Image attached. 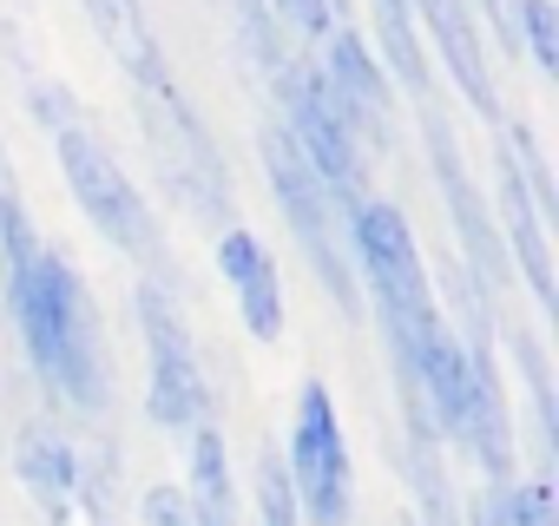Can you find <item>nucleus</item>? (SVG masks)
Returning a JSON list of instances; mask_svg holds the SVG:
<instances>
[{"label":"nucleus","mask_w":559,"mask_h":526,"mask_svg":"<svg viewBox=\"0 0 559 526\" xmlns=\"http://www.w3.org/2000/svg\"><path fill=\"white\" fill-rule=\"evenodd\" d=\"M270 14L297 27V40H323L336 27V0H270Z\"/></svg>","instance_id":"nucleus-22"},{"label":"nucleus","mask_w":559,"mask_h":526,"mask_svg":"<svg viewBox=\"0 0 559 526\" xmlns=\"http://www.w3.org/2000/svg\"><path fill=\"white\" fill-rule=\"evenodd\" d=\"M421 132H428L435 184H441V198H448V217H454V237H461V256H467V277H474L480 290H500V284H507V250H500V230H493V217H487V204H480V191H474L461 152H454V139H448V119H441L435 106H421Z\"/></svg>","instance_id":"nucleus-8"},{"label":"nucleus","mask_w":559,"mask_h":526,"mask_svg":"<svg viewBox=\"0 0 559 526\" xmlns=\"http://www.w3.org/2000/svg\"><path fill=\"white\" fill-rule=\"evenodd\" d=\"M474 526H507V487L487 480V493L474 500Z\"/></svg>","instance_id":"nucleus-26"},{"label":"nucleus","mask_w":559,"mask_h":526,"mask_svg":"<svg viewBox=\"0 0 559 526\" xmlns=\"http://www.w3.org/2000/svg\"><path fill=\"white\" fill-rule=\"evenodd\" d=\"M14 474L21 487L34 493V506L47 513V526H67L73 506H80V454L53 434V428H21L14 434Z\"/></svg>","instance_id":"nucleus-13"},{"label":"nucleus","mask_w":559,"mask_h":526,"mask_svg":"<svg viewBox=\"0 0 559 526\" xmlns=\"http://www.w3.org/2000/svg\"><path fill=\"white\" fill-rule=\"evenodd\" d=\"M507 526H559V513H552V487H546V480H520V487H507Z\"/></svg>","instance_id":"nucleus-23"},{"label":"nucleus","mask_w":559,"mask_h":526,"mask_svg":"<svg viewBox=\"0 0 559 526\" xmlns=\"http://www.w3.org/2000/svg\"><path fill=\"white\" fill-rule=\"evenodd\" d=\"M8 303H14V323H21V343L34 356V369L86 415L106 408V356H99V323H93V303L73 277V263L40 250L27 263V277L8 284Z\"/></svg>","instance_id":"nucleus-2"},{"label":"nucleus","mask_w":559,"mask_h":526,"mask_svg":"<svg viewBox=\"0 0 559 526\" xmlns=\"http://www.w3.org/2000/svg\"><path fill=\"white\" fill-rule=\"evenodd\" d=\"M0 198H14V178H8V152H0Z\"/></svg>","instance_id":"nucleus-27"},{"label":"nucleus","mask_w":559,"mask_h":526,"mask_svg":"<svg viewBox=\"0 0 559 526\" xmlns=\"http://www.w3.org/2000/svg\"><path fill=\"white\" fill-rule=\"evenodd\" d=\"M257 513H263V526H304L297 493H290V474H284V461H276V454L257 461Z\"/></svg>","instance_id":"nucleus-19"},{"label":"nucleus","mask_w":559,"mask_h":526,"mask_svg":"<svg viewBox=\"0 0 559 526\" xmlns=\"http://www.w3.org/2000/svg\"><path fill=\"white\" fill-rule=\"evenodd\" d=\"M493 198H500V224H507V250H513V271L526 277L533 303H539V310H552V303H559V290H552V250H546V217L533 211V198H526V184H520V165H513V152H507V139L493 145Z\"/></svg>","instance_id":"nucleus-10"},{"label":"nucleus","mask_w":559,"mask_h":526,"mask_svg":"<svg viewBox=\"0 0 559 526\" xmlns=\"http://www.w3.org/2000/svg\"><path fill=\"white\" fill-rule=\"evenodd\" d=\"M270 93L284 99V112H290V139H297V152L310 158V171L323 178V191L336 198V204H349V217L369 204V165H362V145L349 139V125H343V112H336V99H330V86H323V73L317 67H284L270 80Z\"/></svg>","instance_id":"nucleus-5"},{"label":"nucleus","mask_w":559,"mask_h":526,"mask_svg":"<svg viewBox=\"0 0 559 526\" xmlns=\"http://www.w3.org/2000/svg\"><path fill=\"white\" fill-rule=\"evenodd\" d=\"M408 8L428 21L454 86L467 93V106L480 119H500V99H493V73H487V53H480V34H474V14H467V0H408Z\"/></svg>","instance_id":"nucleus-12"},{"label":"nucleus","mask_w":559,"mask_h":526,"mask_svg":"<svg viewBox=\"0 0 559 526\" xmlns=\"http://www.w3.org/2000/svg\"><path fill=\"white\" fill-rule=\"evenodd\" d=\"M217 271L237 297V316L257 343H276L284 336V284H276V263L270 250L250 237V230H224L217 237Z\"/></svg>","instance_id":"nucleus-11"},{"label":"nucleus","mask_w":559,"mask_h":526,"mask_svg":"<svg viewBox=\"0 0 559 526\" xmlns=\"http://www.w3.org/2000/svg\"><path fill=\"white\" fill-rule=\"evenodd\" d=\"M480 8H487L493 34H500L507 47H520V0H480Z\"/></svg>","instance_id":"nucleus-25"},{"label":"nucleus","mask_w":559,"mask_h":526,"mask_svg":"<svg viewBox=\"0 0 559 526\" xmlns=\"http://www.w3.org/2000/svg\"><path fill=\"white\" fill-rule=\"evenodd\" d=\"M237 8V27H243V47H250V60L263 67V80H276L290 67V53H284V21L270 14V0H230Z\"/></svg>","instance_id":"nucleus-18"},{"label":"nucleus","mask_w":559,"mask_h":526,"mask_svg":"<svg viewBox=\"0 0 559 526\" xmlns=\"http://www.w3.org/2000/svg\"><path fill=\"white\" fill-rule=\"evenodd\" d=\"M185 461H191V480H185V500L198 513V526H237V480H230V454H224V434L204 421L185 434Z\"/></svg>","instance_id":"nucleus-14"},{"label":"nucleus","mask_w":559,"mask_h":526,"mask_svg":"<svg viewBox=\"0 0 559 526\" xmlns=\"http://www.w3.org/2000/svg\"><path fill=\"white\" fill-rule=\"evenodd\" d=\"M139 330H145V356H152V421L171 434H191L211 421V388L198 369V349L171 310V297L158 284H139Z\"/></svg>","instance_id":"nucleus-7"},{"label":"nucleus","mask_w":559,"mask_h":526,"mask_svg":"<svg viewBox=\"0 0 559 526\" xmlns=\"http://www.w3.org/2000/svg\"><path fill=\"white\" fill-rule=\"evenodd\" d=\"M376 40H382V73H395L421 106H428V60H421V34H415V8L408 0H376Z\"/></svg>","instance_id":"nucleus-15"},{"label":"nucleus","mask_w":559,"mask_h":526,"mask_svg":"<svg viewBox=\"0 0 559 526\" xmlns=\"http://www.w3.org/2000/svg\"><path fill=\"white\" fill-rule=\"evenodd\" d=\"M139 526H198L185 487H145L139 493Z\"/></svg>","instance_id":"nucleus-24"},{"label":"nucleus","mask_w":559,"mask_h":526,"mask_svg":"<svg viewBox=\"0 0 559 526\" xmlns=\"http://www.w3.org/2000/svg\"><path fill=\"white\" fill-rule=\"evenodd\" d=\"M86 14H93L99 40L112 47V60L126 67V80H139L152 60H165L158 40H152V27H145V14H139V0H86Z\"/></svg>","instance_id":"nucleus-16"},{"label":"nucleus","mask_w":559,"mask_h":526,"mask_svg":"<svg viewBox=\"0 0 559 526\" xmlns=\"http://www.w3.org/2000/svg\"><path fill=\"white\" fill-rule=\"evenodd\" d=\"M513 356H520V375H526V388H533V415H539V441L552 447V434H559V421H552V382H546V356H539V343H533V336H513Z\"/></svg>","instance_id":"nucleus-21"},{"label":"nucleus","mask_w":559,"mask_h":526,"mask_svg":"<svg viewBox=\"0 0 559 526\" xmlns=\"http://www.w3.org/2000/svg\"><path fill=\"white\" fill-rule=\"evenodd\" d=\"M284 474H290L297 513H304L310 526H349V447H343L336 402H330L323 382H304V388H297Z\"/></svg>","instance_id":"nucleus-6"},{"label":"nucleus","mask_w":559,"mask_h":526,"mask_svg":"<svg viewBox=\"0 0 559 526\" xmlns=\"http://www.w3.org/2000/svg\"><path fill=\"white\" fill-rule=\"evenodd\" d=\"M441 441L435 434H421V428H408V480H415V500H421V526H461L454 519V493H448V474H441V454H435Z\"/></svg>","instance_id":"nucleus-17"},{"label":"nucleus","mask_w":559,"mask_h":526,"mask_svg":"<svg viewBox=\"0 0 559 526\" xmlns=\"http://www.w3.org/2000/svg\"><path fill=\"white\" fill-rule=\"evenodd\" d=\"M520 40L539 60V73H559V14H552V0H520Z\"/></svg>","instance_id":"nucleus-20"},{"label":"nucleus","mask_w":559,"mask_h":526,"mask_svg":"<svg viewBox=\"0 0 559 526\" xmlns=\"http://www.w3.org/2000/svg\"><path fill=\"white\" fill-rule=\"evenodd\" d=\"M53 152H60V171H67V184H73L80 211L93 217V230H99L106 243H119L126 256H139L145 271H165V237H158V224H152L145 198L132 191V178L119 171V158H112V152H106L80 119L53 125Z\"/></svg>","instance_id":"nucleus-3"},{"label":"nucleus","mask_w":559,"mask_h":526,"mask_svg":"<svg viewBox=\"0 0 559 526\" xmlns=\"http://www.w3.org/2000/svg\"><path fill=\"white\" fill-rule=\"evenodd\" d=\"M349 237H356V263H362V284L376 297V316H382V336H389V356H395V395H402V421L435 434L428 428V408L415 395V362L428 349V336L441 330V310H435V290H428V271L415 256V237H408V217L395 204H362L349 217ZM441 441V434H435Z\"/></svg>","instance_id":"nucleus-1"},{"label":"nucleus","mask_w":559,"mask_h":526,"mask_svg":"<svg viewBox=\"0 0 559 526\" xmlns=\"http://www.w3.org/2000/svg\"><path fill=\"white\" fill-rule=\"evenodd\" d=\"M323 86H330V99H336L349 139L369 145V152H382V145H389V112H395L389 73H382V60L369 53V40H362L356 27H343V21L323 34Z\"/></svg>","instance_id":"nucleus-9"},{"label":"nucleus","mask_w":559,"mask_h":526,"mask_svg":"<svg viewBox=\"0 0 559 526\" xmlns=\"http://www.w3.org/2000/svg\"><path fill=\"white\" fill-rule=\"evenodd\" d=\"M263 171H270L276 211H284L290 237L304 243L317 284L330 290V303H336V310H349V316H356V310H362V297H356V277H349V256H343V243H336V198L323 191V178L310 171V158L297 152V139H290L284 125H263Z\"/></svg>","instance_id":"nucleus-4"}]
</instances>
